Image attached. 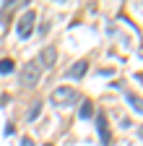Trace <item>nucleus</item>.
I'll return each instance as SVG.
<instances>
[{
	"mask_svg": "<svg viewBox=\"0 0 143 146\" xmlns=\"http://www.w3.org/2000/svg\"><path fill=\"white\" fill-rule=\"evenodd\" d=\"M52 104H57V107H70V104H76L81 97H78V91L76 89H70V86H57L55 91H52Z\"/></svg>",
	"mask_w": 143,
	"mask_h": 146,
	"instance_id": "obj_1",
	"label": "nucleus"
},
{
	"mask_svg": "<svg viewBox=\"0 0 143 146\" xmlns=\"http://www.w3.org/2000/svg\"><path fill=\"white\" fill-rule=\"evenodd\" d=\"M39 78H42V65H39L37 60H31V63H26V65L21 68V86L31 89V86H37Z\"/></svg>",
	"mask_w": 143,
	"mask_h": 146,
	"instance_id": "obj_2",
	"label": "nucleus"
},
{
	"mask_svg": "<svg viewBox=\"0 0 143 146\" xmlns=\"http://www.w3.org/2000/svg\"><path fill=\"white\" fill-rule=\"evenodd\" d=\"M34 21H37V13H34V11H26V13L21 16L18 26H16V31H18V36H21V39H26V36L31 34V26H34Z\"/></svg>",
	"mask_w": 143,
	"mask_h": 146,
	"instance_id": "obj_3",
	"label": "nucleus"
},
{
	"mask_svg": "<svg viewBox=\"0 0 143 146\" xmlns=\"http://www.w3.org/2000/svg\"><path fill=\"white\" fill-rule=\"evenodd\" d=\"M55 60H57V50L49 44V47H44L42 58H39L37 63H42V68H52V65H55Z\"/></svg>",
	"mask_w": 143,
	"mask_h": 146,
	"instance_id": "obj_4",
	"label": "nucleus"
},
{
	"mask_svg": "<svg viewBox=\"0 0 143 146\" xmlns=\"http://www.w3.org/2000/svg\"><path fill=\"white\" fill-rule=\"evenodd\" d=\"M86 70H88V63H86V60H78V63H76L73 68L68 70V76H70V78H81Z\"/></svg>",
	"mask_w": 143,
	"mask_h": 146,
	"instance_id": "obj_5",
	"label": "nucleus"
},
{
	"mask_svg": "<svg viewBox=\"0 0 143 146\" xmlns=\"http://www.w3.org/2000/svg\"><path fill=\"white\" fill-rule=\"evenodd\" d=\"M125 99L133 104V110H135V112H143V97L133 94V91H125Z\"/></svg>",
	"mask_w": 143,
	"mask_h": 146,
	"instance_id": "obj_6",
	"label": "nucleus"
},
{
	"mask_svg": "<svg viewBox=\"0 0 143 146\" xmlns=\"http://www.w3.org/2000/svg\"><path fill=\"white\" fill-rule=\"evenodd\" d=\"M96 128H99L101 141H104V143H109V131H107V120H104V115H96Z\"/></svg>",
	"mask_w": 143,
	"mask_h": 146,
	"instance_id": "obj_7",
	"label": "nucleus"
},
{
	"mask_svg": "<svg viewBox=\"0 0 143 146\" xmlns=\"http://www.w3.org/2000/svg\"><path fill=\"white\" fill-rule=\"evenodd\" d=\"M78 115H81V120H88V117L94 115V104L88 102V99H83V104L78 107Z\"/></svg>",
	"mask_w": 143,
	"mask_h": 146,
	"instance_id": "obj_8",
	"label": "nucleus"
},
{
	"mask_svg": "<svg viewBox=\"0 0 143 146\" xmlns=\"http://www.w3.org/2000/svg\"><path fill=\"white\" fill-rule=\"evenodd\" d=\"M11 70H13V60L11 58H3V60H0V73L5 76V73H11Z\"/></svg>",
	"mask_w": 143,
	"mask_h": 146,
	"instance_id": "obj_9",
	"label": "nucleus"
},
{
	"mask_svg": "<svg viewBox=\"0 0 143 146\" xmlns=\"http://www.w3.org/2000/svg\"><path fill=\"white\" fill-rule=\"evenodd\" d=\"M39 107H42V104H34V107H31V112H29V120H34V117L39 115Z\"/></svg>",
	"mask_w": 143,
	"mask_h": 146,
	"instance_id": "obj_10",
	"label": "nucleus"
},
{
	"mask_svg": "<svg viewBox=\"0 0 143 146\" xmlns=\"http://www.w3.org/2000/svg\"><path fill=\"white\" fill-rule=\"evenodd\" d=\"M21 146H31V138H21Z\"/></svg>",
	"mask_w": 143,
	"mask_h": 146,
	"instance_id": "obj_11",
	"label": "nucleus"
},
{
	"mask_svg": "<svg viewBox=\"0 0 143 146\" xmlns=\"http://www.w3.org/2000/svg\"><path fill=\"white\" fill-rule=\"evenodd\" d=\"M138 136H140V138H143V125H140V128H138Z\"/></svg>",
	"mask_w": 143,
	"mask_h": 146,
	"instance_id": "obj_12",
	"label": "nucleus"
}]
</instances>
